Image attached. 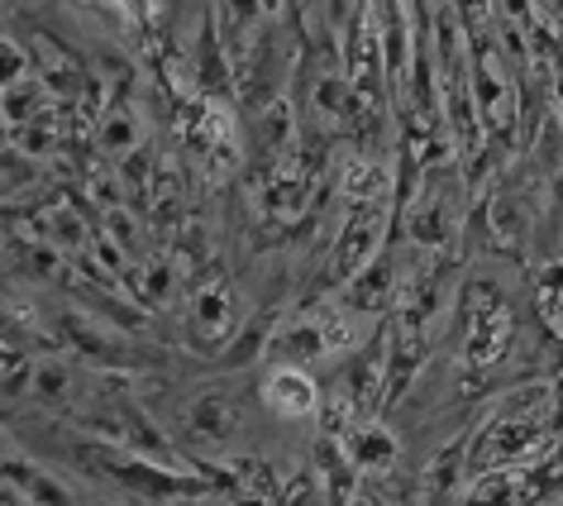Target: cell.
I'll return each mask as SVG.
<instances>
[{
  "mask_svg": "<svg viewBox=\"0 0 563 506\" xmlns=\"http://www.w3.org/2000/svg\"><path fill=\"white\" fill-rule=\"evenodd\" d=\"M244 330V306L230 277H206L187 301V344L196 354H220Z\"/></svg>",
  "mask_w": 563,
  "mask_h": 506,
  "instance_id": "6da1fadb",
  "label": "cell"
},
{
  "mask_svg": "<svg viewBox=\"0 0 563 506\" xmlns=\"http://www.w3.org/2000/svg\"><path fill=\"white\" fill-rule=\"evenodd\" d=\"M387 206L383 201H358L349 210V220L340 224V234H334V249H330V263H325V287H344L354 273H363L368 263L383 253L387 244Z\"/></svg>",
  "mask_w": 563,
  "mask_h": 506,
  "instance_id": "7a4b0ae2",
  "label": "cell"
},
{
  "mask_svg": "<svg viewBox=\"0 0 563 506\" xmlns=\"http://www.w3.org/2000/svg\"><path fill=\"white\" fill-rule=\"evenodd\" d=\"M181 435L196 444V449H230L239 435H244V406L230 392H201V397L187 402L181 411Z\"/></svg>",
  "mask_w": 563,
  "mask_h": 506,
  "instance_id": "3957f363",
  "label": "cell"
},
{
  "mask_svg": "<svg viewBox=\"0 0 563 506\" xmlns=\"http://www.w3.org/2000/svg\"><path fill=\"white\" fill-rule=\"evenodd\" d=\"M258 392H263L267 411H273L277 420H291V426H301V420H316L320 411H325L320 383L311 377V369H301V363H273Z\"/></svg>",
  "mask_w": 563,
  "mask_h": 506,
  "instance_id": "277c9868",
  "label": "cell"
},
{
  "mask_svg": "<svg viewBox=\"0 0 563 506\" xmlns=\"http://www.w3.org/2000/svg\"><path fill=\"white\" fill-rule=\"evenodd\" d=\"M267 354H273V363H301V369H316V363H325L334 354V344H330L325 326H320V316L301 311V316H291L287 326L273 330Z\"/></svg>",
  "mask_w": 563,
  "mask_h": 506,
  "instance_id": "5b68a950",
  "label": "cell"
},
{
  "mask_svg": "<svg viewBox=\"0 0 563 506\" xmlns=\"http://www.w3.org/2000/svg\"><path fill=\"white\" fill-rule=\"evenodd\" d=\"M144 110H139L130 101V91L115 87V96L101 106V116H96V144H101V153H110V158H130V153L144 148Z\"/></svg>",
  "mask_w": 563,
  "mask_h": 506,
  "instance_id": "8992f818",
  "label": "cell"
},
{
  "mask_svg": "<svg viewBox=\"0 0 563 506\" xmlns=\"http://www.w3.org/2000/svg\"><path fill=\"white\" fill-rule=\"evenodd\" d=\"M340 292V301L349 306V311H358V316H383L387 311V301L397 297V253L383 249L377 258L368 263L363 273H354L344 287H334Z\"/></svg>",
  "mask_w": 563,
  "mask_h": 506,
  "instance_id": "52a82bcc",
  "label": "cell"
},
{
  "mask_svg": "<svg viewBox=\"0 0 563 506\" xmlns=\"http://www.w3.org/2000/svg\"><path fill=\"white\" fill-rule=\"evenodd\" d=\"M401 224H406V234H411L420 249H444L449 239L459 234L454 210H449V196L434 191V182L420 191V201H411L401 210Z\"/></svg>",
  "mask_w": 563,
  "mask_h": 506,
  "instance_id": "ba28073f",
  "label": "cell"
},
{
  "mask_svg": "<svg viewBox=\"0 0 563 506\" xmlns=\"http://www.w3.org/2000/svg\"><path fill=\"white\" fill-rule=\"evenodd\" d=\"M30 397H34V402H44L48 411H77V402L87 397L77 363H73V359H63V354L34 359V387H30Z\"/></svg>",
  "mask_w": 563,
  "mask_h": 506,
  "instance_id": "9c48e42d",
  "label": "cell"
},
{
  "mask_svg": "<svg viewBox=\"0 0 563 506\" xmlns=\"http://www.w3.org/2000/svg\"><path fill=\"white\" fill-rule=\"evenodd\" d=\"M349 454H354L358 473L387 469V463H397V435L387 426H377V420H358L354 435H349Z\"/></svg>",
  "mask_w": 563,
  "mask_h": 506,
  "instance_id": "30bf717a",
  "label": "cell"
},
{
  "mask_svg": "<svg viewBox=\"0 0 563 506\" xmlns=\"http://www.w3.org/2000/svg\"><path fill=\"white\" fill-rule=\"evenodd\" d=\"M267 340H273V326H267L263 316H253V320H244V330L224 344V354H216V363L220 369H249V363H258L267 354Z\"/></svg>",
  "mask_w": 563,
  "mask_h": 506,
  "instance_id": "8fae6325",
  "label": "cell"
},
{
  "mask_svg": "<svg viewBox=\"0 0 563 506\" xmlns=\"http://www.w3.org/2000/svg\"><path fill=\"white\" fill-rule=\"evenodd\" d=\"M540 306H544V320L554 326V334H563V263L544 268V277H540Z\"/></svg>",
  "mask_w": 563,
  "mask_h": 506,
  "instance_id": "7c38bea8",
  "label": "cell"
},
{
  "mask_svg": "<svg viewBox=\"0 0 563 506\" xmlns=\"http://www.w3.org/2000/svg\"><path fill=\"white\" fill-rule=\"evenodd\" d=\"M101 230H106L110 239H115V244H120L124 253H130V258H134V253H139V220H134V216H130V210H124V206H115V210H106Z\"/></svg>",
  "mask_w": 563,
  "mask_h": 506,
  "instance_id": "4fadbf2b",
  "label": "cell"
},
{
  "mask_svg": "<svg viewBox=\"0 0 563 506\" xmlns=\"http://www.w3.org/2000/svg\"><path fill=\"white\" fill-rule=\"evenodd\" d=\"M549 392H554V420H563V373L554 377V387H549Z\"/></svg>",
  "mask_w": 563,
  "mask_h": 506,
  "instance_id": "5bb4252c",
  "label": "cell"
},
{
  "mask_svg": "<svg viewBox=\"0 0 563 506\" xmlns=\"http://www.w3.org/2000/svg\"><path fill=\"white\" fill-rule=\"evenodd\" d=\"M291 15H301V0H291Z\"/></svg>",
  "mask_w": 563,
  "mask_h": 506,
  "instance_id": "9a60e30c",
  "label": "cell"
}]
</instances>
